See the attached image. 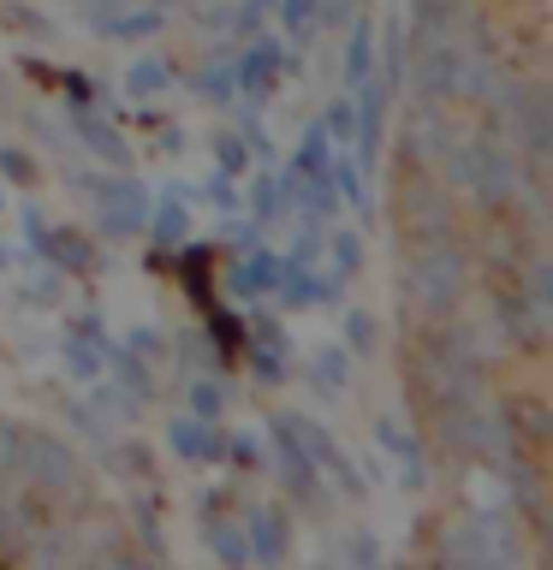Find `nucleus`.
Listing matches in <instances>:
<instances>
[{
  "instance_id": "7ed1b4c3",
  "label": "nucleus",
  "mask_w": 553,
  "mask_h": 570,
  "mask_svg": "<svg viewBox=\"0 0 553 570\" xmlns=\"http://www.w3.org/2000/svg\"><path fill=\"white\" fill-rule=\"evenodd\" d=\"M435 559L440 564H506V559H517L512 511H470L458 523H446Z\"/></svg>"
},
{
  "instance_id": "72a5a7b5",
  "label": "nucleus",
  "mask_w": 553,
  "mask_h": 570,
  "mask_svg": "<svg viewBox=\"0 0 553 570\" xmlns=\"http://www.w3.org/2000/svg\"><path fill=\"white\" fill-rule=\"evenodd\" d=\"M214 167L232 173V178H244V173H250V149H244V137H239V131H221V137H214Z\"/></svg>"
},
{
  "instance_id": "9d476101",
  "label": "nucleus",
  "mask_w": 553,
  "mask_h": 570,
  "mask_svg": "<svg viewBox=\"0 0 553 570\" xmlns=\"http://www.w3.org/2000/svg\"><path fill=\"white\" fill-rule=\"evenodd\" d=\"M280 66H285V42H280V36H256V30H250V42L232 48V71H239V96L244 101H268V96H274Z\"/></svg>"
},
{
  "instance_id": "f3484780",
  "label": "nucleus",
  "mask_w": 553,
  "mask_h": 570,
  "mask_svg": "<svg viewBox=\"0 0 553 570\" xmlns=\"http://www.w3.org/2000/svg\"><path fill=\"white\" fill-rule=\"evenodd\" d=\"M375 445L399 458V481H405L410 493L428 488V452H423V440L410 434V428H405L399 416H381V422H375Z\"/></svg>"
},
{
  "instance_id": "aec40b11",
  "label": "nucleus",
  "mask_w": 553,
  "mask_h": 570,
  "mask_svg": "<svg viewBox=\"0 0 553 570\" xmlns=\"http://www.w3.org/2000/svg\"><path fill=\"white\" fill-rule=\"evenodd\" d=\"M161 30H167V12H161L155 0H132L125 12H114L101 24L107 42H149V36H161Z\"/></svg>"
},
{
  "instance_id": "412c9836",
  "label": "nucleus",
  "mask_w": 553,
  "mask_h": 570,
  "mask_svg": "<svg viewBox=\"0 0 553 570\" xmlns=\"http://www.w3.org/2000/svg\"><path fill=\"white\" fill-rule=\"evenodd\" d=\"M173 60H161V53H137L132 66H125V96L132 101H161L173 89Z\"/></svg>"
},
{
  "instance_id": "f257e3e1",
  "label": "nucleus",
  "mask_w": 553,
  "mask_h": 570,
  "mask_svg": "<svg viewBox=\"0 0 553 570\" xmlns=\"http://www.w3.org/2000/svg\"><path fill=\"white\" fill-rule=\"evenodd\" d=\"M470 292V249L458 232H423L399 249V297L417 321L453 315Z\"/></svg>"
},
{
  "instance_id": "473e14b6",
  "label": "nucleus",
  "mask_w": 553,
  "mask_h": 570,
  "mask_svg": "<svg viewBox=\"0 0 553 570\" xmlns=\"http://www.w3.org/2000/svg\"><path fill=\"white\" fill-rule=\"evenodd\" d=\"M274 7H280L285 36H310L321 24V0H274Z\"/></svg>"
},
{
  "instance_id": "864d4df0",
  "label": "nucleus",
  "mask_w": 553,
  "mask_h": 570,
  "mask_svg": "<svg viewBox=\"0 0 553 570\" xmlns=\"http://www.w3.org/2000/svg\"><path fill=\"white\" fill-rule=\"evenodd\" d=\"M125 351H137V356H155V351H161L155 327H132V338H125Z\"/></svg>"
},
{
  "instance_id": "f8f14e48",
  "label": "nucleus",
  "mask_w": 553,
  "mask_h": 570,
  "mask_svg": "<svg viewBox=\"0 0 553 570\" xmlns=\"http://www.w3.org/2000/svg\"><path fill=\"white\" fill-rule=\"evenodd\" d=\"M274 297L280 309H328V303L346 297V279H333L328 267H310V262H285Z\"/></svg>"
},
{
  "instance_id": "39448f33",
  "label": "nucleus",
  "mask_w": 553,
  "mask_h": 570,
  "mask_svg": "<svg viewBox=\"0 0 553 570\" xmlns=\"http://www.w3.org/2000/svg\"><path fill=\"white\" fill-rule=\"evenodd\" d=\"M488 309H494V338H499L506 351H547V309H542V303H535L512 274L494 279Z\"/></svg>"
},
{
  "instance_id": "4c0bfd02",
  "label": "nucleus",
  "mask_w": 553,
  "mask_h": 570,
  "mask_svg": "<svg viewBox=\"0 0 553 570\" xmlns=\"http://www.w3.org/2000/svg\"><path fill=\"white\" fill-rule=\"evenodd\" d=\"M18 440H25V428H18L12 416H0V481L18 475Z\"/></svg>"
},
{
  "instance_id": "20e7f679",
  "label": "nucleus",
  "mask_w": 553,
  "mask_h": 570,
  "mask_svg": "<svg viewBox=\"0 0 553 570\" xmlns=\"http://www.w3.org/2000/svg\"><path fill=\"white\" fill-rule=\"evenodd\" d=\"M392 220H399V238L458 232V196L446 190L428 167H405L399 173V190H392Z\"/></svg>"
},
{
  "instance_id": "6e6552de",
  "label": "nucleus",
  "mask_w": 553,
  "mask_h": 570,
  "mask_svg": "<svg viewBox=\"0 0 553 570\" xmlns=\"http://www.w3.org/2000/svg\"><path fill=\"white\" fill-rule=\"evenodd\" d=\"M506 142L524 155V167H542V160H547V149H553V96H547V83H535V78L524 83Z\"/></svg>"
},
{
  "instance_id": "1a4fd4ad",
  "label": "nucleus",
  "mask_w": 553,
  "mask_h": 570,
  "mask_svg": "<svg viewBox=\"0 0 553 570\" xmlns=\"http://www.w3.org/2000/svg\"><path fill=\"white\" fill-rule=\"evenodd\" d=\"M446 137H453V114H446L440 101H410L405 131H399V167H428L435 173Z\"/></svg>"
},
{
  "instance_id": "09e8293b",
  "label": "nucleus",
  "mask_w": 553,
  "mask_h": 570,
  "mask_svg": "<svg viewBox=\"0 0 553 570\" xmlns=\"http://www.w3.org/2000/svg\"><path fill=\"white\" fill-rule=\"evenodd\" d=\"M125 7H132V0H84V18H89V30H101L107 18L125 12Z\"/></svg>"
},
{
  "instance_id": "c03bdc74",
  "label": "nucleus",
  "mask_w": 553,
  "mask_h": 570,
  "mask_svg": "<svg viewBox=\"0 0 553 570\" xmlns=\"http://www.w3.org/2000/svg\"><path fill=\"white\" fill-rule=\"evenodd\" d=\"M250 363H256L262 386H280V381H285V351H268V345H256V356H250Z\"/></svg>"
},
{
  "instance_id": "cd10ccee",
  "label": "nucleus",
  "mask_w": 553,
  "mask_h": 570,
  "mask_svg": "<svg viewBox=\"0 0 553 570\" xmlns=\"http://www.w3.org/2000/svg\"><path fill=\"white\" fill-rule=\"evenodd\" d=\"M321 249H328V274L333 279H357L363 274V232H351V226H339V232H328V238H321Z\"/></svg>"
},
{
  "instance_id": "4d7b16f0",
  "label": "nucleus",
  "mask_w": 553,
  "mask_h": 570,
  "mask_svg": "<svg viewBox=\"0 0 553 570\" xmlns=\"http://www.w3.org/2000/svg\"><path fill=\"white\" fill-rule=\"evenodd\" d=\"M155 7H161V12H173V7H178V0H155Z\"/></svg>"
},
{
  "instance_id": "e433bc0d",
  "label": "nucleus",
  "mask_w": 553,
  "mask_h": 570,
  "mask_svg": "<svg viewBox=\"0 0 553 570\" xmlns=\"http://www.w3.org/2000/svg\"><path fill=\"white\" fill-rule=\"evenodd\" d=\"M339 559H351V564H381V541H375L369 529H351L346 541H339Z\"/></svg>"
},
{
  "instance_id": "393cba45",
  "label": "nucleus",
  "mask_w": 553,
  "mask_h": 570,
  "mask_svg": "<svg viewBox=\"0 0 553 570\" xmlns=\"http://www.w3.org/2000/svg\"><path fill=\"white\" fill-rule=\"evenodd\" d=\"M191 96L208 107H232L239 101V71H232V53H214V60L191 78Z\"/></svg>"
},
{
  "instance_id": "a19ab883",
  "label": "nucleus",
  "mask_w": 553,
  "mask_h": 570,
  "mask_svg": "<svg viewBox=\"0 0 553 570\" xmlns=\"http://www.w3.org/2000/svg\"><path fill=\"white\" fill-rule=\"evenodd\" d=\"M512 410H524V434H530V440H547L553 416H547V404H542V399H512Z\"/></svg>"
},
{
  "instance_id": "79ce46f5",
  "label": "nucleus",
  "mask_w": 553,
  "mask_h": 570,
  "mask_svg": "<svg viewBox=\"0 0 553 570\" xmlns=\"http://www.w3.org/2000/svg\"><path fill=\"white\" fill-rule=\"evenodd\" d=\"M0 173H7L12 185H30V178H36V160H30L25 149H12V142H7V149H0Z\"/></svg>"
},
{
  "instance_id": "4468645a",
  "label": "nucleus",
  "mask_w": 553,
  "mask_h": 570,
  "mask_svg": "<svg viewBox=\"0 0 553 570\" xmlns=\"http://www.w3.org/2000/svg\"><path fill=\"white\" fill-rule=\"evenodd\" d=\"M280 274H285V256H274V249H262V244H250V249H239V262H232V274H226V292L239 297V303L274 297Z\"/></svg>"
},
{
  "instance_id": "4be33fe9",
  "label": "nucleus",
  "mask_w": 553,
  "mask_h": 570,
  "mask_svg": "<svg viewBox=\"0 0 553 570\" xmlns=\"http://www.w3.org/2000/svg\"><path fill=\"white\" fill-rule=\"evenodd\" d=\"M203 547H208L221 564H232V570H244V564H250L244 523H232V517H214V511H203Z\"/></svg>"
},
{
  "instance_id": "0eeeda50",
  "label": "nucleus",
  "mask_w": 553,
  "mask_h": 570,
  "mask_svg": "<svg viewBox=\"0 0 553 570\" xmlns=\"http://www.w3.org/2000/svg\"><path fill=\"white\" fill-rule=\"evenodd\" d=\"M268 440H274V463H280V481L292 488V499L316 505L328 481L316 475V458H310V445H303V434H298L292 410H274V416H268Z\"/></svg>"
},
{
  "instance_id": "ddd939ff",
  "label": "nucleus",
  "mask_w": 553,
  "mask_h": 570,
  "mask_svg": "<svg viewBox=\"0 0 553 570\" xmlns=\"http://www.w3.org/2000/svg\"><path fill=\"white\" fill-rule=\"evenodd\" d=\"M167 452L185 458V463H221L226 458V434H221V422L196 416V410H178V416L167 422Z\"/></svg>"
},
{
  "instance_id": "a878e982",
  "label": "nucleus",
  "mask_w": 553,
  "mask_h": 570,
  "mask_svg": "<svg viewBox=\"0 0 553 570\" xmlns=\"http://www.w3.org/2000/svg\"><path fill=\"white\" fill-rule=\"evenodd\" d=\"M107 368L119 374V392H132L137 404L155 399V368H149V356H137V351H125V345H107Z\"/></svg>"
},
{
  "instance_id": "dca6fc26",
  "label": "nucleus",
  "mask_w": 553,
  "mask_h": 570,
  "mask_svg": "<svg viewBox=\"0 0 553 570\" xmlns=\"http://www.w3.org/2000/svg\"><path fill=\"white\" fill-rule=\"evenodd\" d=\"M71 137H78L96 160H107V167H132V142H125V131L114 119H101L96 107H71Z\"/></svg>"
},
{
  "instance_id": "49530a36",
  "label": "nucleus",
  "mask_w": 553,
  "mask_h": 570,
  "mask_svg": "<svg viewBox=\"0 0 553 570\" xmlns=\"http://www.w3.org/2000/svg\"><path fill=\"white\" fill-rule=\"evenodd\" d=\"M464 12V0H410V24H423V18H453Z\"/></svg>"
},
{
  "instance_id": "8fccbe9b",
  "label": "nucleus",
  "mask_w": 553,
  "mask_h": 570,
  "mask_svg": "<svg viewBox=\"0 0 553 570\" xmlns=\"http://www.w3.org/2000/svg\"><path fill=\"white\" fill-rule=\"evenodd\" d=\"M25 244L42 256V244H48V220H42V208H25Z\"/></svg>"
},
{
  "instance_id": "bf43d9fd",
  "label": "nucleus",
  "mask_w": 553,
  "mask_h": 570,
  "mask_svg": "<svg viewBox=\"0 0 553 570\" xmlns=\"http://www.w3.org/2000/svg\"><path fill=\"white\" fill-rule=\"evenodd\" d=\"M0 267H7V244H0Z\"/></svg>"
},
{
  "instance_id": "6ab92c4d",
  "label": "nucleus",
  "mask_w": 553,
  "mask_h": 570,
  "mask_svg": "<svg viewBox=\"0 0 553 570\" xmlns=\"http://www.w3.org/2000/svg\"><path fill=\"white\" fill-rule=\"evenodd\" d=\"M155 238V249H185L191 244V203L185 196H161V203H149V226H143Z\"/></svg>"
},
{
  "instance_id": "052dcab7",
  "label": "nucleus",
  "mask_w": 553,
  "mask_h": 570,
  "mask_svg": "<svg viewBox=\"0 0 553 570\" xmlns=\"http://www.w3.org/2000/svg\"><path fill=\"white\" fill-rule=\"evenodd\" d=\"M268 7H274V0H268Z\"/></svg>"
},
{
  "instance_id": "3c124183",
  "label": "nucleus",
  "mask_w": 553,
  "mask_h": 570,
  "mask_svg": "<svg viewBox=\"0 0 553 570\" xmlns=\"http://www.w3.org/2000/svg\"><path fill=\"white\" fill-rule=\"evenodd\" d=\"M226 244H232V249L262 244V220H256V226H250V220H232V226H226Z\"/></svg>"
},
{
  "instance_id": "5fc2aeb1",
  "label": "nucleus",
  "mask_w": 553,
  "mask_h": 570,
  "mask_svg": "<svg viewBox=\"0 0 553 570\" xmlns=\"http://www.w3.org/2000/svg\"><path fill=\"white\" fill-rule=\"evenodd\" d=\"M214 345H221V351L239 345V321H232V315H214Z\"/></svg>"
},
{
  "instance_id": "7c9ffc66",
  "label": "nucleus",
  "mask_w": 553,
  "mask_h": 570,
  "mask_svg": "<svg viewBox=\"0 0 553 570\" xmlns=\"http://www.w3.org/2000/svg\"><path fill=\"white\" fill-rule=\"evenodd\" d=\"M339 333H346L339 345H346L351 356H357V351L369 356L375 345H381V327H375V315H369V309H346V321H339Z\"/></svg>"
},
{
  "instance_id": "c9c22d12",
  "label": "nucleus",
  "mask_w": 553,
  "mask_h": 570,
  "mask_svg": "<svg viewBox=\"0 0 553 570\" xmlns=\"http://www.w3.org/2000/svg\"><path fill=\"white\" fill-rule=\"evenodd\" d=\"M191 410H196V416H208V422H221V416H226V386L191 381Z\"/></svg>"
},
{
  "instance_id": "58836bf2",
  "label": "nucleus",
  "mask_w": 553,
  "mask_h": 570,
  "mask_svg": "<svg viewBox=\"0 0 553 570\" xmlns=\"http://www.w3.org/2000/svg\"><path fill=\"white\" fill-rule=\"evenodd\" d=\"M321 125H328V137H333V149H351V96H339L328 114H321Z\"/></svg>"
},
{
  "instance_id": "f03ea898",
  "label": "nucleus",
  "mask_w": 553,
  "mask_h": 570,
  "mask_svg": "<svg viewBox=\"0 0 553 570\" xmlns=\"http://www.w3.org/2000/svg\"><path fill=\"white\" fill-rule=\"evenodd\" d=\"M18 475L42 499H84L89 493L84 458L60 434H48V428H25V440H18Z\"/></svg>"
},
{
  "instance_id": "de8ad7c7",
  "label": "nucleus",
  "mask_w": 553,
  "mask_h": 570,
  "mask_svg": "<svg viewBox=\"0 0 553 570\" xmlns=\"http://www.w3.org/2000/svg\"><path fill=\"white\" fill-rule=\"evenodd\" d=\"M250 338H256V345H268V351H285V327H280V321H268V315H256Z\"/></svg>"
},
{
  "instance_id": "2f4dec72",
  "label": "nucleus",
  "mask_w": 553,
  "mask_h": 570,
  "mask_svg": "<svg viewBox=\"0 0 553 570\" xmlns=\"http://www.w3.org/2000/svg\"><path fill=\"white\" fill-rule=\"evenodd\" d=\"M328 173H333V190H339V203H346V208H363V214H369V190H363V173H357V160H328Z\"/></svg>"
},
{
  "instance_id": "423d86ee",
  "label": "nucleus",
  "mask_w": 553,
  "mask_h": 570,
  "mask_svg": "<svg viewBox=\"0 0 553 570\" xmlns=\"http://www.w3.org/2000/svg\"><path fill=\"white\" fill-rule=\"evenodd\" d=\"M89 196H96V220L107 238H137L143 226H149V185L143 178H132V167H125V178H84Z\"/></svg>"
},
{
  "instance_id": "6e6d98bb",
  "label": "nucleus",
  "mask_w": 553,
  "mask_h": 570,
  "mask_svg": "<svg viewBox=\"0 0 553 570\" xmlns=\"http://www.w3.org/2000/svg\"><path fill=\"white\" fill-rule=\"evenodd\" d=\"M71 422H78L89 440H101V416H96V410H89V404H71Z\"/></svg>"
},
{
  "instance_id": "f704fd0d",
  "label": "nucleus",
  "mask_w": 553,
  "mask_h": 570,
  "mask_svg": "<svg viewBox=\"0 0 553 570\" xmlns=\"http://www.w3.org/2000/svg\"><path fill=\"white\" fill-rule=\"evenodd\" d=\"M203 196H208V203L221 208V214H239V208H244V196H239V178H232V173H221V167H214V173L203 178Z\"/></svg>"
},
{
  "instance_id": "5701e85b",
  "label": "nucleus",
  "mask_w": 553,
  "mask_h": 570,
  "mask_svg": "<svg viewBox=\"0 0 553 570\" xmlns=\"http://www.w3.org/2000/svg\"><path fill=\"white\" fill-rule=\"evenodd\" d=\"M42 262H48V267H60V274H89V267H96V249L84 244V232H71V226H48Z\"/></svg>"
},
{
  "instance_id": "ea45409f",
  "label": "nucleus",
  "mask_w": 553,
  "mask_h": 570,
  "mask_svg": "<svg viewBox=\"0 0 553 570\" xmlns=\"http://www.w3.org/2000/svg\"><path fill=\"white\" fill-rule=\"evenodd\" d=\"M262 12H268V0H239V7H226V30L232 36H250L262 24Z\"/></svg>"
},
{
  "instance_id": "a211bd4d",
  "label": "nucleus",
  "mask_w": 553,
  "mask_h": 570,
  "mask_svg": "<svg viewBox=\"0 0 553 570\" xmlns=\"http://www.w3.org/2000/svg\"><path fill=\"white\" fill-rule=\"evenodd\" d=\"M244 196V208L256 214L262 226H274L285 208H292V185H285V173H274V167H262V173H250V185L239 190Z\"/></svg>"
},
{
  "instance_id": "2eb2a0df",
  "label": "nucleus",
  "mask_w": 553,
  "mask_h": 570,
  "mask_svg": "<svg viewBox=\"0 0 553 570\" xmlns=\"http://www.w3.org/2000/svg\"><path fill=\"white\" fill-rule=\"evenodd\" d=\"M244 541H250V564H280L292 552V517L280 505H250L244 511Z\"/></svg>"
},
{
  "instance_id": "c756f323",
  "label": "nucleus",
  "mask_w": 553,
  "mask_h": 570,
  "mask_svg": "<svg viewBox=\"0 0 553 570\" xmlns=\"http://www.w3.org/2000/svg\"><path fill=\"white\" fill-rule=\"evenodd\" d=\"M333 160V137H328V125L321 119H310L303 125V137H298V155H292V178L298 173H321Z\"/></svg>"
},
{
  "instance_id": "13d9d810",
  "label": "nucleus",
  "mask_w": 553,
  "mask_h": 570,
  "mask_svg": "<svg viewBox=\"0 0 553 570\" xmlns=\"http://www.w3.org/2000/svg\"><path fill=\"white\" fill-rule=\"evenodd\" d=\"M0 208H7V185H0Z\"/></svg>"
},
{
  "instance_id": "a18cd8bd",
  "label": "nucleus",
  "mask_w": 553,
  "mask_h": 570,
  "mask_svg": "<svg viewBox=\"0 0 553 570\" xmlns=\"http://www.w3.org/2000/svg\"><path fill=\"white\" fill-rule=\"evenodd\" d=\"M60 279H66L60 267H48L36 285H25V303H60Z\"/></svg>"
},
{
  "instance_id": "9b49d317",
  "label": "nucleus",
  "mask_w": 553,
  "mask_h": 570,
  "mask_svg": "<svg viewBox=\"0 0 553 570\" xmlns=\"http://www.w3.org/2000/svg\"><path fill=\"white\" fill-rule=\"evenodd\" d=\"M292 422H298V434H303V445H310V458H316V475H321V481H333V488L346 493V499H363V493H369V481L357 475V463L333 445L328 428H321L316 416H298V410H292Z\"/></svg>"
},
{
  "instance_id": "603ef678",
  "label": "nucleus",
  "mask_w": 553,
  "mask_h": 570,
  "mask_svg": "<svg viewBox=\"0 0 553 570\" xmlns=\"http://www.w3.org/2000/svg\"><path fill=\"white\" fill-rule=\"evenodd\" d=\"M71 333H84V338H96V345H107V321H101L96 309H89V315H78V321H71Z\"/></svg>"
},
{
  "instance_id": "b1692460",
  "label": "nucleus",
  "mask_w": 553,
  "mask_h": 570,
  "mask_svg": "<svg viewBox=\"0 0 553 570\" xmlns=\"http://www.w3.org/2000/svg\"><path fill=\"white\" fill-rule=\"evenodd\" d=\"M310 386L321 399H339L351 386V351L346 345H316L310 351Z\"/></svg>"
},
{
  "instance_id": "c85d7f7f",
  "label": "nucleus",
  "mask_w": 553,
  "mask_h": 570,
  "mask_svg": "<svg viewBox=\"0 0 553 570\" xmlns=\"http://www.w3.org/2000/svg\"><path fill=\"white\" fill-rule=\"evenodd\" d=\"M363 78H375V24L357 18L351 36H346V89H357Z\"/></svg>"
},
{
  "instance_id": "bb28decb",
  "label": "nucleus",
  "mask_w": 553,
  "mask_h": 570,
  "mask_svg": "<svg viewBox=\"0 0 553 570\" xmlns=\"http://www.w3.org/2000/svg\"><path fill=\"white\" fill-rule=\"evenodd\" d=\"M60 356H66V374L78 386H89V381H101V374H107V345H96V338H84V333H66Z\"/></svg>"
},
{
  "instance_id": "37998d69",
  "label": "nucleus",
  "mask_w": 553,
  "mask_h": 570,
  "mask_svg": "<svg viewBox=\"0 0 553 570\" xmlns=\"http://www.w3.org/2000/svg\"><path fill=\"white\" fill-rule=\"evenodd\" d=\"M321 238H328L321 220H303V232H298V244H292V256H285V262H316L321 256Z\"/></svg>"
}]
</instances>
